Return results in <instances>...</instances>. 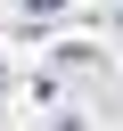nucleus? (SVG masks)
Listing matches in <instances>:
<instances>
[{
  "instance_id": "obj_1",
  "label": "nucleus",
  "mask_w": 123,
  "mask_h": 131,
  "mask_svg": "<svg viewBox=\"0 0 123 131\" xmlns=\"http://www.w3.org/2000/svg\"><path fill=\"white\" fill-rule=\"evenodd\" d=\"M16 8H25V16H57L66 0H16Z\"/></svg>"
}]
</instances>
